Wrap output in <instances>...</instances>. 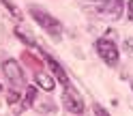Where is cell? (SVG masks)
<instances>
[{"label": "cell", "instance_id": "4fadbf2b", "mask_svg": "<svg viewBox=\"0 0 133 116\" xmlns=\"http://www.w3.org/2000/svg\"><path fill=\"white\" fill-rule=\"evenodd\" d=\"M95 110H97V112H99V114H103V116H105V114H107V112H105V110H103V107H101V105H95Z\"/></svg>", "mask_w": 133, "mask_h": 116}, {"label": "cell", "instance_id": "ba28073f", "mask_svg": "<svg viewBox=\"0 0 133 116\" xmlns=\"http://www.w3.org/2000/svg\"><path fill=\"white\" fill-rule=\"evenodd\" d=\"M22 60L26 62V67H28V69H32V71H43V62H41L35 54L26 52V49L22 52Z\"/></svg>", "mask_w": 133, "mask_h": 116}, {"label": "cell", "instance_id": "8992f818", "mask_svg": "<svg viewBox=\"0 0 133 116\" xmlns=\"http://www.w3.org/2000/svg\"><path fill=\"white\" fill-rule=\"evenodd\" d=\"M43 58H45V62H47V67L52 69V73H54V78L56 80H60V84L66 88V86H71V82H69V78H66V73H64V69L58 65V60H54L52 56H49L47 52H43Z\"/></svg>", "mask_w": 133, "mask_h": 116}, {"label": "cell", "instance_id": "30bf717a", "mask_svg": "<svg viewBox=\"0 0 133 116\" xmlns=\"http://www.w3.org/2000/svg\"><path fill=\"white\" fill-rule=\"evenodd\" d=\"M0 2H2V4L6 7V9L11 11V15H13L15 20H22V13H19V9H17V7H15L13 2H9V0H0Z\"/></svg>", "mask_w": 133, "mask_h": 116}, {"label": "cell", "instance_id": "277c9868", "mask_svg": "<svg viewBox=\"0 0 133 116\" xmlns=\"http://www.w3.org/2000/svg\"><path fill=\"white\" fill-rule=\"evenodd\" d=\"M62 105L66 112L71 114H84V101H82V97L77 95V90L73 86H66L64 88V95H62Z\"/></svg>", "mask_w": 133, "mask_h": 116}, {"label": "cell", "instance_id": "5b68a950", "mask_svg": "<svg viewBox=\"0 0 133 116\" xmlns=\"http://www.w3.org/2000/svg\"><path fill=\"white\" fill-rule=\"evenodd\" d=\"M122 11V0H99V13L105 15V17H120Z\"/></svg>", "mask_w": 133, "mask_h": 116}, {"label": "cell", "instance_id": "7a4b0ae2", "mask_svg": "<svg viewBox=\"0 0 133 116\" xmlns=\"http://www.w3.org/2000/svg\"><path fill=\"white\" fill-rule=\"evenodd\" d=\"M95 45H97V54L103 58L105 65H110V67H116V65H118L120 52H118V45L114 43V39H110V37H99Z\"/></svg>", "mask_w": 133, "mask_h": 116}, {"label": "cell", "instance_id": "9c48e42d", "mask_svg": "<svg viewBox=\"0 0 133 116\" xmlns=\"http://www.w3.org/2000/svg\"><path fill=\"white\" fill-rule=\"evenodd\" d=\"M35 97H37V90L32 88V86H26L24 97H22V103H19V110H28V107L35 103Z\"/></svg>", "mask_w": 133, "mask_h": 116}, {"label": "cell", "instance_id": "7c38bea8", "mask_svg": "<svg viewBox=\"0 0 133 116\" xmlns=\"http://www.w3.org/2000/svg\"><path fill=\"white\" fill-rule=\"evenodd\" d=\"M127 15H129V20L133 22V0H129V4H127Z\"/></svg>", "mask_w": 133, "mask_h": 116}, {"label": "cell", "instance_id": "5bb4252c", "mask_svg": "<svg viewBox=\"0 0 133 116\" xmlns=\"http://www.w3.org/2000/svg\"><path fill=\"white\" fill-rule=\"evenodd\" d=\"M0 90H2V86H0Z\"/></svg>", "mask_w": 133, "mask_h": 116}, {"label": "cell", "instance_id": "6da1fadb", "mask_svg": "<svg viewBox=\"0 0 133 116\" xmlns=\"http://www.w3.org/2000/svg\"><path fill=\"white\" fill-rule=\"evenodd\" d=\"M28 11H30V15H32V20H35L52 39H60V37H62V24L58 22L49 11H45L43 7H39V4H30Z\"/></svg>", "mask_w": 133, "mask_h": 116}, {"label": "cell", "instance_id": "3957f363", "mask_svg": "<svg viewBox=\"0 0 133 116\" xmlns=\"http://www.w3.org/2000/svg\"><path fill=\"white\" fill-rule=\"evenodd\" d=\"M2 71H4V75L11 82L13 88H24L26 86V80H24V73H22V67H19L17 60H13V58L4 60L2 62Z\"/></svg>", "mask_w": 133, "mask_h": 116}, {"label": "cell", "instance_id": "8fae6325", "mask_svg": "<svg viewBox=\"0 0 133 116\" xmlns=\"http://www.w3.org/2000/svg\"><path fill=\"white\" fill-rule=\"evenodd\" d=\"M15 37H17V39H22V41H24V43H28L30 47H35V45H37V41H35V39H32L30 35H24V32H22V30H15Z\"/></svg>", "mask_w": 133, "mask_h": 116}, {"label": "cell", "instance_id": "52a82bcc", "mask_svg": "<svg viewBox=\"0 0 133 116\" xmlns=\"http://www.w3.org/2000/svg\"><path fill=\"white\" fill-rule=\"evenodd\" d=\"M56 78H52V75H47L45 71H35V82H37V86L39 88H43V90H54L56 88V82H54Z\"/></svg>", "mask_w": 133, "mask_h": 116}]
</instances>
